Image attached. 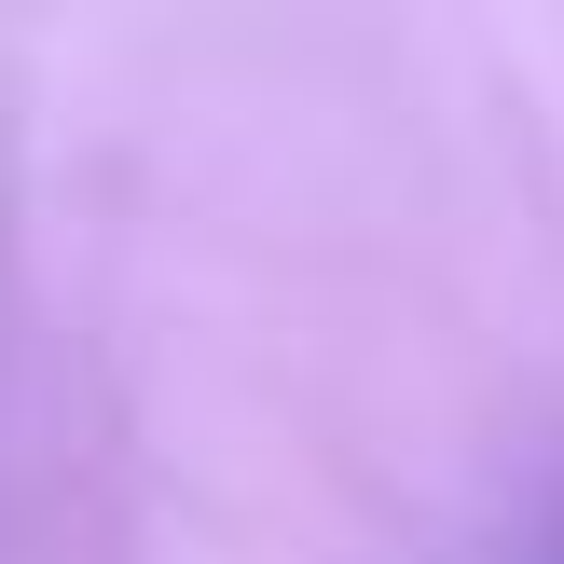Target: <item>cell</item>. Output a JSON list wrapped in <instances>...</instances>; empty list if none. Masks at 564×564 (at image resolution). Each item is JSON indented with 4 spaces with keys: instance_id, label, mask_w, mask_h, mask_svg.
<instances>
[{
    "instance_id": "cell-1",
    "label": "cell",
    "mask_w": 564,
    "mask_h": 564,
    "mask_svg": "<svg viewBox=\"0 0 564 564\" xmlns=\"http://www.w3.org/2000/svg\"><path fill=\"white\" fill-rule=\"evenodd\" d=\"M551 564H564V551H551Z\"/></svg>"
}]
</instances>
